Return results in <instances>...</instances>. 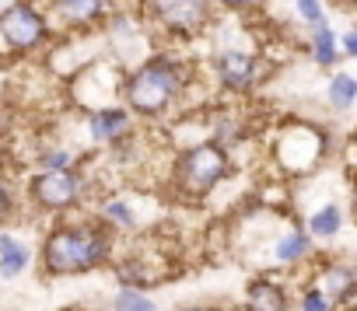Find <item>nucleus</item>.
Instances as JSON below:
<instances>
[{"label":"nucleus","mask_w":357,"mask_h":311,"mask_svg":"<svg viewBox=\"0 0 357 311\" xmlns=\"http://www.w3.org/2000/svg\"><path fill=\"white\" fill-rule=\"evenodd\" d=\"M190 84V70L183 60H175L168 53H158L151 60H144L140 67H133L123 84H119V95H123V105L133 112V115H144V119H158L165 115L178 98H183Z\"/></svg>","instance_id":"obj_1"},{"label":"nucleus","mask_w":357,"mask_h":311,"mask_svg":"<svg viewBox=\"0 0 357 311\" xmlns=\"http://www.w3.org/2000/svg\"><path fill=\"white\" fill-rule=\"evenodd\" d=\"M112 252V234L109 224H60L46 234L43 241V269L50 276H81L98 269Z\"/></svg>","instance_id":"obj_2"},{"label":"nucleus","mask_w":357,"mask_h":311,"mask_svg":"<svg viewBox=\"0 0 357 311\" xmlns=\"http://www.w3.org/2000/svg\"><path fill=\"white\" fill-rule=\"evenodd\" d=\"M231 172V154L225 143H197L190 150L178 154L175 161V186L183 189L186 196L200 200L211 189H218V182H225Z\"/></svg>","instance_id":"obj_3"},{"label":"nucleus","mask_w":357,"mask_h":311,"mask_svg":"<svg viewBox=\"0 0 357 311\" xmlns=\"http://www.w3.org/2000/svg\"><path fill=\"white\" fill-rule=\"evenodd\" d=\"M140 8L172 39H197L214 25V0H140Z\"/></svg>","instance_id":"obj_4"},{"label":"nucleus","mask_w":357,"mask_h":311,"mask_svg":"<svg viewBox=\"0 0 357 311\" xmlns=\"http://www.w3.org/2000/svg\"><path fill=\"white\" fill-rule=\"evenodd\" d=\"M53 29H50V15L39 11L32 0H15L0 11V39L11 53H36L50 42Z\"/></svg>","instance_id":"obj_5"},{"label":"nucleus","mask_w":357,"mask_h":311,"mask_svg":"<svg viewBox=\"0 0 357 311\" xmlns=\"http://www.w3.org/2000/svg\"><path fill=\"white\" fill-rule=\"evenodd\" d=\"M29 193L43 210H70L84 196V179L70 168H46L32 179Z\"/></svg>","instance_id":"obj_6"},{"label":"nucleus","mask_w":357,"mask_h":311,"mask_svg":"<svg viewBox=\"0 0 357 311\" xmlns=\"http://www.w3.org/2000/svg\"><path fill=\"white\" fill-rule=\"evenodd\" d=\"M214 74H218V84L225 91H235V95H245L252 91L263 77L259 70V60L249 53V49H221L214 56Z\"/></svg>","instance_id":"obj_7"},{"label":"nucleus","mask_w":357,"mask_h":311,"mask_svg":"<svg viewBox=\"0 0 357 311\" xmlns=\"http://www.w3.org/2000/svg\"><path fill=\"white\" fill-rule=\"evenodd\" d=\"M50 11L63 29H95L109 15V0H50Z\"/></svg>","instance_id":"obj_8"},{"label":"nucleus","mask_w":357,"mask_h":311,"mask_svg":"<svg viewBox=\"0 0 357 311\" xmlns=\"http://www.w3.org/2000/svg\"><path fill=\"white\" fill-rule=\"evenodd\" d=\"M88 133L98 143H116L133 133V112L126 105H102L88 115Z\"/></svg>","instance_id":"obj_9"},{"label":"nucleus","mask_w":357,"mask_h":311,"mask_svg":"<svg viewBox=\"0 0 357 311\" xmlns=\"http://www.w3.org/2000/svg\"><path fill=\"white\" fill-rule=\"evenodd\" d=\"M319 290L333 301V304H350L354 290H357V273L343 262H329L319 276Z\"/></svg>","instance_id":"obj_10"},{"label":"nucleus","mask_w":357,"mask_h":311,"mask_svg":"<svg viewBox=\"0 0 357 311\" xmlns=\"http://www.w3.org/2000/svg\"><path fill=\"white\" fill-rule=\"evenodd\" d=\"M245 308L249 311H287V294L273 280H252L245 290Z\"/></svg>","instance_id":"obj_11"},{"label":"nucleus","mask_w":357,"mask_h":311,"mask_svg":"<svg viewBox=\"0 0 357 311\" xmlns=\"http://www.w3.org/2000/svg\"><path fill=\"white\" fill-rule=\"evenodd\" d=\"M308 53H312V60H315V67H322V70H333L343 56H340V46H336V32L322 22V25H315L312 29V42H308Z\"/></svg>","instance_id":"obj_12"},{"label":"nucleus","mask_w":357,"mask_h":311,"mask_svg":"<svg viewBox=\"0 0 357 311\" xmlns=\"http://www.w3.org/2000/svg\"><path fill=\"white\" fill-rule=\"evenodd\" d=\"M329 105L336 109V112H350L354 109V102H357V77L354 74H347V70H336L333 77H329Z\"/></svg>","instance_id":"obj_13"},{"label":"nucleus","mask_w":357,"mask_h":311,"mask_svg":"<svg viewBox=\"0 0 357 311\" xmlns=\"http://www.w3.org/2000/svg\"><path fill=\"white\" fill-rule=\"evenodd\" d=\"M312 255V238L298 228V231H291V234H284L280 241H277V248H273V259L277 262H301V259H308Z\"/></svg>","instance_id":"obj_14"},{"label":"nucleus","mask_w":357,"mask_h":311,"mask_svg":"<svg viewBox=\"0 0 357 311\" xmlns=\"http://www.w3.org/2000/svg\"><path fill=\"white\" fill-rule=\"evenodd\" d=\"M343 228V210L340 207H322L308 217V238H336Z\"/></svg>","instance_id":"obj_15"},{"label":"nucleus","mask_w":357,"mask_h":311,"mask_svg":"<svg viewBox=\"0 0 357 311\" xmlns=\"http://www.w3.org/2000/svg\"><path fill=\"white\" fill-rule=\"evenodd\" d=\"M112 311H158V304L140 287H123L112 301Z\"/></svg>","instance_id":"obj_16"},{"label":"nucleus","mask_w":357,"mask_h":311,"mask_svg":"<svg viewBox=\"0 0 357 311\" xmlns=\"http://www.w3.org/2000/svg\"><path fill=\"white\" fill-rule=\"evenodd\" d=\"M29 259H32V255H29V248H25V245L0 252V276H4V280L22 276V273H25V266H29Z\"/></svg>","instance_id":"obj_17"},{"label":"nucleus","mask_w":357,"mask_h":311,"mask_svg":"<svg viewBox=\"0 0 357 311\" xmlns=\"http://www.w3.org/2000/svg\"><path fill=\"white\" fill-rule=\"evenodd\" d=\"M102 221L105 224H116V228H137V217H133L130 203H123V200H109L102 207Z\"/></svg>","instance_id":"obj_18"},{"label":"nucleus","mask_w":357,"mask_h":311,"mask_svg":"<svg viewBox=\"0 0 357 311\" xmlns=\"http://www.w3.org/2000/svg\"><path fill=\"white\" fill-rule=\"evenodd\" d=\"M294 11H298V18H301L308 29H315V25H322V22H326V8H322V0H294Z\"/></svg>","instance_id":"obj_19"},{"label":"nucleus","mask_w":357,"mask_h":311,"mask_svg":"<svg viewBox=\"0 0 357 311\" xmlns=\"http://www.w3.org/2000/svg\"><path fill=\"white\" fill-rule=\"evenodd\" d=\"M301 311H333V301L319 290V287H308L301 294Z\"/></svg>","instance_id":"obj_20"},{"label":"nucleus","mask_w":357,"mask_h":311,"mask_svg":"<svg viewBox=\"0 0 357 311\" xmlns=\"http://www.w3.org/2000/svg\"><path fill=\"white\" fill-rule=\"evenodd\" d=\"M336 46H340V56H347V60H354V56H357V32L350 29V32H343V35H336Z\"/></svg>","instance_id":"obj_21"},{"label":"nucleus","mask_w":357,"mask_h":311,"mask_svg":"<svg viewBox=\"0 0 357 311\" xmlns=\"http://www.w3.org/2000/svg\"><path fill=\"white\" fill-rule=\"evenodd\" d=\"M70 165V154L67 150H50L43 154V168H67Z\"/></svg>","instance_id":"obj_22"},{"label":"nucleus","mask_w":357,"mask_h":311,"mask_svg":"<svg viewBox=\"0 0 357 311\" xmlns=\"http://www.w3.org/2000/svg\"><path fill=\"white\" fill-rule=\"evenodd\" d=\"M218 8H225V11H252V8H259L263 0H214Z\"/></svg>","instance_id":"obj_23"},{"label":"nucleus","mask_w":357,"mask_h":311,"mask_svg":"<svg viewBox=\"0 0 357 311\" xmlns=\"http://www.w3.org/2000/svg\"><path fill=\"white\" fill-rule=\"evenodd\" d=\"M11 207H15V200H11V189L0 182V221H4L8 214H11Z\"/></svg>","instance_id":"obj_24"},{"label":"nucleus","mask_w":357,"mask_h":311,"mask_svg":"<svg viewBox=\"0 0 357 311\" xmlns=\"http://www.w3.org/2000/svg\"><path fill=\"white\" fill-rule=\"evenodd\" d=\"M186 311H218V308H186Z\"/></svg>","instance_id":"obj_25"},{"label":"nucleus","mask_w":357,"mask_h":311,"mask_svg":"<svg viewBox=\"0 0 357 311\" xmlns=\"http://www.w3.org/2000/svg\"><path fill=\"white\" fill-rule=\"evenodd\" d=\"M0 11H4V4H0Z\"/></svg>","instance_id":"obj_26"}]
</instances>
